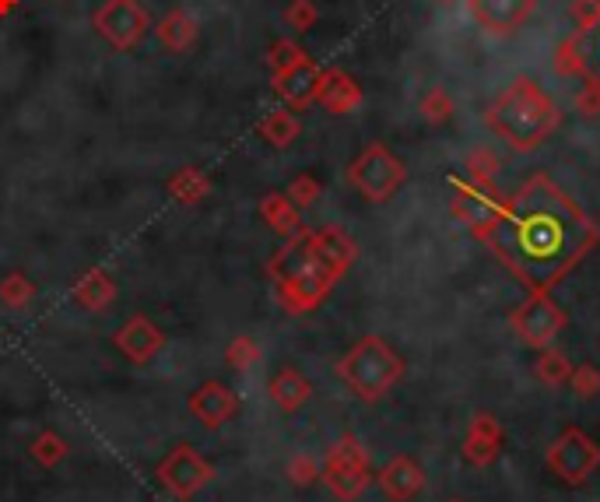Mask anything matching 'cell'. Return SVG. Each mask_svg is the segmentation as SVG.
<instances>
[{
	"label": "cell",
	"mask_w": 600,
	"mask_h": 502,
	"mask_svg": "<svg viewBox=\"0 0 600 502\" xmlns=\"http://www.w3.org/2000/svg\"><path fill=\"white\" fill-rule=\"evenodd\" d=\"M495 257L534 292H548L597 243L593 222L548 180H527L485 232Z\"/></svg>",
	"instance_id": "1"
},
{
	"label": "cell",
	"mask_w": 600,
	"mask_h": 502,
	"mask_svg": "<svg viewBox=\"0 0 600 502\" xmlns=\"http://www.w3.org/2000/svg\"><path fill=\"white\" fill-rule=\"evenodd\" d=\"M355 243L341 229L299 232L271 257L267 271L288 313H309L330 295L334 281L355 264Z\"/></svg>",
	"instance_id": "2"
},
{
	"label": "cell",
	"mask_w": 600,
	"mask_h": 502,
	"mask_svg": "<svg viewBox=\"0 0 600 502\" xmlns=\"http://www.w3.org/2000/svg\"><path fill=\"white\" fill-rule=\"evenodd\" d=\"M558 106L534 78H516L499 99L488 106L492 130L516 151H534L558 127Z\"/></svg>",
	"instance_id": "3"
},
{
	"label": "cell",
	"mask_w": 600,
	"mask_h": 502,
	"mask_svg": "<svg viewBox=\"0 0 600 502\" xmlns=\"http://www.w3.org/2000/svg\"><path fill=\"white\" fill-rule=\"evenodd\" d=\"M337 376L351 387V394L362 401H379L393 383L404 376V359L386 345L383 338H362L341 362H337Z\"/></svg>",
	"instance_id": "4"
},
{
	"label": "cell",
	"mask_w": 600,
	"mask_h": 502,
	"mask_svg": "<svg viewBox=\"0 0 600 502\" xmlns=\"http://www.w3.org/2000/svg\"><path fill=\"white\" fill-rule=\"evenodd\" d=\"M348 183L365 201H390L393 190L404 183V162L383 144H369L362 155L351 162Z\"/></svg>",
	"instance_id": "5"
},
{
	"label": "cell",
	"mask_w": 600,
	"mask_h": 502,
	"mask_svg": "<svg viewBox=\"0 0 600 502\" xmlns=\"http://www.w3.org/2000/svg\"><path fill=\"white\" fill-rule=\"evenodd\" d=\"M544 464H548V471L555 474L558 481H565V485H583L600 467V446L593 443L583 429L569 425V429H562V436L548 446Z\"/></svg>",
	"instance_id": "6"
},
{
	"label": "cell",
	"mask_w": 600,
	"mask_h": 502,
	"mask_svg": "<svg viewBox=\"0 0 600 502\" xmlns=\"http://www.w3.org/2000/svg\"><path fill=\"white\" fill-rule=\"evenodd\" d=\"M323 481L330 485V492L337 499H358L369 488V453L358 443L355 436H344L341 443H334V450L327 453V467H323Z\"/></svg>",
	"instance_id": "7"
},
{
	"label": "cell",
	"mask_w": 600,
	"mask_h": 502,
	"mask_svg": "<svg viewBox=\"0 0 600 502\" xmlns=\"http://www.w3.org/2000/svg\"><path fill=\"white\" fill-rule=\"evenodd\" d=\"M95 32L116 50H134L148 36L151 18L141 8V0H102L95 11Z\"/></svg>",
	"instance_id": "8"
},
{
	"label": "cell",
	"mask_w": 600,
	"mask_h": 502,
	"mask_svg": "<svg viewBox=\"0 0 600 502\" xmlns=\"http://www.w3.org/2000/svg\"><path fill=\"white\" fill-rule=\"evenodd\" d=\"M513 327H516V334L523 338V345L544 352V348H551V341L558 338V330L565 327V313L548 292H534L527 302H520V306H516Z\"/></svg>",
	"instance_id": "9"
},
{
	"label": "cell",
	"mask_w": 600,
	"mask_h": 502,
	"mask_svg": "<svg viewBox=\"0 0 600 502\" xmlns=\"http://www.w3.org/2000/svg\"><path fill=\"white\" fill-rule=\"evenodd\" d=\"M211 478H215V467L200 457L193 446H176V450L158 464V481H162L176 499L197 495Z\"/></svg>",
	"instance_id": "10"
},
{
	"label": "cell",
	"mask_w": 600,
	"mask_h": 502,
	"mask_svg": "<svg viewBox=\"0 0 600 502\" xmlns=\"http://www.w3.org/2000/svg\"><path fill=\"white\" fill-rule=\"evenodd\" d=\"M376 481L390 502H411L418 499L425 488V467L418 464L415 457H408V453H400V457H393L390 464L379 471Z\"/></svg>",
	"instance_id": "11"
},
{
	"label": "cell",
	"mask_w": 600,
	"mask_h": 502,
	"mask_svg": "<svg viewBox=\"0 0 600 502\" xmlns=\"http://www.w3.org/2000/svg\"><path fill=\"white\" fill-rule=\"evenodd\" d=\"M320 78H323L320 67H316L309 57H302L299 64L285 67V71H274V88H278L281 99H285L292 109H306L309 102H316Z\"/></svg>",
	"instance_id": "12"
},
{
	"label": "cell",
	"mask_w": 600,
	"mask_h": 502,
	"mask_svg": "<svg viewBox=\"0 0 600 502\" xmlns=\"http://www.w3.org/2000/svg\"><path fill=\"white\" fill-rule=\"evenodd\" d=\"M190 411L197 415V422H204L208 429H218L239 411V394L232 387H225V383L208 380L197 394H190Z\"/></svg>",
	"instance_id": "13"
},
{
	"label": "cell",
	"mask_w": 600,
	"mask_h": 502,
	"mask_svg": "<svg viewBox=\"0 0 600 502\" xmlns=\"http://www.w3.org/2000/svg\"><path fill=\"white\" fill-rule=\"evenodd\" d=\"M502 443H506V432H502V425L495 422L492 415H474L471 429H467V436H464V460H467V464H474V467L495 464Z\"/></svg>",
	"instance_id": "14"
},
{
	"label": "cell",
	"mask_w": 600,
	"mask_h": 502,
	"mask_svg": "<svg viewBox=\"0 0 600 502\" xmlns=\"http://www.w3.org/2000/svg\"><path fill=\"white\" fill-rule=\"evenodd\" d=\"M534 11V0H471V15L492 32H513Z\"/></svg>",
	"instance_id": "15"
},
{
	"label": "cell",
	"mask_w": 600,
	"mask_h": 502,
	"mask_svg": "<svg viewBox=\"0 0 600 502\" xmlns=\"http://www.w3.org/2000/svg\"><path fill=\"white\" fill-rule=\"evenodd\" d=\"M162 341H165L162 330L141 313L130 316V320L120 327V334H116V345H120V352L127 355L130 362H148L151 355L162 348Z\"/></svg>",
	"instance_id": "16"
},
{
	"label": "cell",
	"mask_w": 600,
	"mask_h": 502,
	"mask_svg": "<svg viewBox=\"0 0 600 502\" xmlns=\"http://www.w3.org/2000/svg\"><path fill=\"white\" fill-rule=\"evenodd\" d=\"M502 204H506V201H499V197L488 194V190L464 187V190H460L457 208H453V211H457V218H464L467 229L488 232V229H492V222H495V215L502 211Z\"/></svg>",
	"instance_id": "17"
},
{
	"label": "cell",
	"mask_w": 600,
	"mask_h": 502,
	"mask_svg": "<svg viewBox=\"0 0 600 502\" xmlns=\"http://www.w3.org/2000/svg\"><path fill=\"white\" fill-rule=\"evenodd\" d=\"M316 102H323L330 113H351L362 102V92H358V85L344 71H323Z\"/></svg>",
	"instance_id": "18"
},
{
	"label": "cell",
	"mask_w": 600,
	"mask_h": 502,
	"mask_svg": "<svg viewBox=\"0 0 600 502\" xmlns=\"http://www.w3.org/2000/svg\"><path fill=\"white\" fill-rule=\"evenodd\" d=\"M309 394H313L309 380L292 366L281 369V373L271 380V397H274V404H278L281 411H299L302 404L309 401Z\"/></svg>",
	"instance_id": "19"
},
{
	"label": "cell",
	"mask_w": 600,
	"mask_h": 502,
	"mask_svg": "<svg viewBox=\"0 0 600 502\" xmlns=\"http://www.w3.org/2000/svg\"><path fill=\"white\" fill-rule=\"evenodd\" d=\"M572 46H576L579 67H583V74L590 78V85L600 88V11L593 18H586L583 32H579Z\"/></svg>",
	"instance_id": "20"
},
{
	"label": "cell",
	"mask_w": 600,
	"mask_h": 502,
	"mask_svg": "<svg viewBox=\"0 0 600 502\" xmlns=\"http://www.w3.org/2000/svg\"><path fill=\"white\" fill-rule=\"evenodd\" d=\"M260 215L267 218V225H271L274 232H281V236H288V239L302 232L299 208L288 201V194H267L264 201H260Z\"/></svg>",
	"instance_id": "21"
},
{
	"label": "cell",
	"mask_w": 600,
	"mask_h": 502,
	"mask_svg": "<svg viewBox=\"0 0 600 502\" xmlns=\"http://www.w3.org/2000/svg\"><path fill=\"white\" fill-rule=\"evenodd\" d=\"M74 299H78L85 309H92V313H102V309L116 299V281L109 278L106 271H92V274H85V278L78 281V288H74Z\"/></svg>",
	"instance_id": "22"
},
{
	"label": "cell",
	"mask_w": 600,
	"mask_h": 502,
	"mask_svg": "<svg viewBox=\"0 0 600 502\" xmlns=\"http://www.w3.org/2000/svg\"><path fill=\"white\" fill-rule=\"evenodd\" d=\"M158 39H162V46H169V50H186V46L197 39V22H193L186 11H172V15H165L162 25H158Z\"/></svg>",
	"instance_id": "23"
},
{
	"label": "cell",
	"mask_w": 600,
	"mask_h": 502,
	"mask_svg": "<svg viewBox=\"0 0 600 502\" xmlns=\"http://www.w3.org/2000/svg\"><path fill=\"white\" fill-rule=\"evenodd\" d=\"M260 134L274 144V148H288V144L299 137V120H295L288 109H274L260 120Z\"/></svg>",
	"instance_id": "24"
},
{
	"label": "cell",
	"mask_w": 600,
	"mask_h": 502,
	"mask_svg": "<svg viewBox=\"0 0 600 502\" xmlns=\"http://www.w3.org/2000/svg\"><path fill=\"white\" fill-rule=\"evenodd\" d=\"M534 373H537V380L548 383V387H562V383H569V376H572V362L565 359L562 352H555V348H544Z\"/></svg>",
	"instance_id": "25"
},
{
	"label": "cell",
	"mask_w": 600,
	"mask_h": 502,
	"mask_svg": "<svg viewBox=\"0 0 600 502\" xmlns=\"http://www.w3.org/2000/svg\"><path fill=\"white\" fill-rule=\"evenodd\" d=\"M169 190L172 194L179 197L183 204H190V201H200V197L208 194V180L197 173V169H183V173L176 176V180L169 183Z\"/></svg>",
	"instance_id": "26"
},
{
	"label": "cell",
	"mask_w": 600,
	"mask_h": 502,
	"mask_svg": "<svg viewBox=\"0 0 600 502\" xmlns=\"http://www.w3.org/2000/svg\"><path fill=\"white\" fill-rule=\"evenodd\" d=\"M569 387L576 390L583 401H593V397L600 394V373H597V366H590V362H583V366H572Z\"/></svg>",
	"instance_id": "27"
},
{
	"label": "cell",
	"mask_w": 600,
	"mask_h": 502,
	"mask_svg": "<svg viewBox=\"0 0 600 502\" xmlns=\"http://www.w3.org/2000/svg\"><path fill=\"white\" fill-rule=\"evenodd\" d=\"M64 453H67V443L57 436V432H43V436L36 439V446H32V457L46 467H53L57 460H64Z\"/></svg>",
	"instance_id": "28"
},
{
	"label": "cell",
	"mask_w": 600,
	"mask_h": 502,
	"mask_svg": "<svg viewBox=\"0 0 600 502\" xmlns=\"http://www.w3.org/2000/svg\"><path fill=\"white\" fill-rule=\"evenodd\" d=\"M29 299H32V285H29V278H22V274H11V278L0 285V302L8 309H22Z\"/></svg>",
	"instance_id": "29"
},
{
	"label": "cell",
	"mask_w": 600,
	"mask_h": 502,
	"mask_svg": "<svg viewBox=\"0 0 600 502\" xmlns=\"http://www.w3.org/2000/svg\"><path fill=\"white\" fill-rule=\"evenodd\" d=\"M316 197H320V183H316L313 176H299V180L288 187V201H292L295 208H309V204H316Z\"/></svg>",
	"instance_id": "30"
},
{
	"label": "cell",
	"mask_w": 600,
	"mask_h": 502,
	"mask_svg": "<svg viewBox=\"0 0 600 502\" xmlns=\"http://www.w3.org/2000/svg\"><path fill=\"white\" fill-rule=\"evenodd\" d=\"M288 478H292L295 485L306 488L320 478V467H316V460H309V457H295L292 464H288Z\"/></svg>",
	"instance_id": "31"
},
{
	"label": "cell",
	"mask_w": 600,
	"mask_h": 502,
	"mask_svg": "<svg viewBox=\"0 0 600 502\" xmlns=\"http://www.w3.org/2000/svg\"><path fill=\"white\" fill-rule=\"evenodd\" d=\"M302 57H306V53H302L295 43H288V39H281V43H274V50H271V64H274V71H285V67L299 64Z\"/></svg>",
	"instance_id": "32"
},
{
	"label": "cell",
	"mask_w": 600,
	"mask_h": 502,
	"mask_svg": "<svg viewBox=\"0 0 600 502\" xmlns=\"http://www.w3.org/2000/svg\"><path fill=\"white\" fill-rule=\"evenodd\" d=\"M288 25H292V29H299V32H306L309 25L316 22V8H313V0H295L292 8H288Z\"/></svg>",
	"instance_id": "33"
},
{
	"label": "cell",
	"mask_w": 600,
	"mask_h": 502,
	"mask_svg": "<svg viewBox=\"0 0 600 502\" xmlns=\"http://www.w3.org/2000/svg\"><path fill=\"white\" fill-rule=\"evenodd\" d=\"M257 345H250L246 338H239L236 345H232V352H229V359L236 362V369H246V366H253L257 362Z\"/></svg>",
	"instance_id": "34"
},
{
	"label": "cell",
	"mask_w": 600,
	"mask_h": 502,
	"mask_svg": "<svg viewBox=\"0 0 600 502\" xmlns=\"http://www.w3.org/2000/svg\"><path fill=\"white\" fill-rule=\"evenodd\" d=\"M18 8V0H0V15H8V11Z\"/></svg>",
	"instance_id": "35"
}]
</instances>
